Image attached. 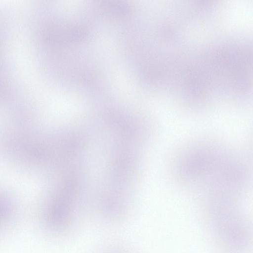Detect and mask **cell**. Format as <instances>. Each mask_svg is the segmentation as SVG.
<instances>
[{
    "label": "cell",
    "mask_w": 253,
    "mask_h": 253,
    "mask_svg": "<svg viewBox=\"0 0 253 253\" xmlns=\"http://www.w3.org/2000/svg\"><path fill=\"white\" fill-rule=\"evenodd\" d=\"M101 253H129L126 250L120 247L114 246L109 247L103 251Z\"/></svg>",
    "instance_id": "6da1fadb"
}]
</instances>
